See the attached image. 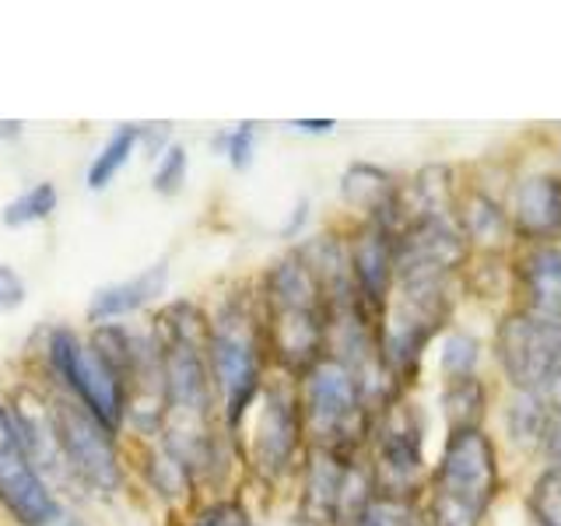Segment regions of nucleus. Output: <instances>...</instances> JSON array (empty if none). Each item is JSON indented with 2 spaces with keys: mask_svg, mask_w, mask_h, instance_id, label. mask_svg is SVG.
I'll list each match as a JSON object with an SVG mask.
<instances>
[{
  "mask_svg": "<svg viewBox=\"0 0 561 526\" xmlns=\"http://www.w3.org/2000/svg\"><path fill=\"white\" fill-rule=\"evenodd\" d=\"M207 323L204 312L190 302H175L158 316V351L165 368V397L175 418L169 432V453L186 467L207 460V414H210V373H207Z\"/></svg>",
  "mask_w": 561,
  "mask_h": 526,
  "instance_id": "obj_1",
  "label": "nucleus"
},
{
  "mask_svg": "<svg viewBox=\"0 0 561 526\" xmlns=\"http://www.w3.org/2000/svg\"><path fill=\"white\" fill-rule=\"evenodd\" d=\"M267 341L277 362L291 373H309L323 358L327 298L312 267L295 253L267 274Z\"/></svg>",
  "mask_w": 561,
  "mask_h": 526,
  "instance_id": "obj_2",
  "label": "nucleus"
},
{
  "mask_svg": "<svg viewBox=\"0 0 561 526\" xmlns=\"http://www.w3.org/2000/svg\"><path fill=\"white\" fill-rule=\"evenodd\" d=\"M207 362L210 379H215L225 403V421L236 428L260 393V327L242 298H228L210 323Z\"/></svg>",
  "mask_w": 561,
  "mask_h": 526,
  "instance_id": "obj_3",
  "label": "nucleus"
},
{
  "mask_svg": "<svg viewBox=\"0 0 561 526\" xmlns=\"http://www.w3.org/2000/svg\"><path fill=\"white\" fill-rule=\"evenodd\" d=\"M495 484L499 464L488 438L478 428L453 432L435 478V526H478Z\"/></svg>",
  "mask_w": 561,
  "mask_h": 526,
  "instance_id": "obj_4",
  "label": "nucleus"
},
{
  "mask_svg": "<svg viewBox=\"0 0 561 526\" xmlns=\"http://www.w3.org/2000/svg\"><path fill=\"white\" fill-rule=\"evenodd\" d=\"M499 358L523 393H534L551 414H561V323L530 312L508 316L499 330Z\"/></svg>",
  "mask_w": 561,
  "mask_h": 526,
  "instance_id": "obj_5",
  "label": "nucleus"
},
{
  "mask_svg": "<svg viewBox=\"0 0 561 526\" xmlns=\"http://www.w3.org/2000/svg\"><path fill=\"white\" fill-rule=\"evenodd\" d=\"M49 362L84 411H92L105 428L119 425L127 414V386L95 355V347H84L70 330H57L49 338Z\"/></svg>",
  "mask_w": 561,
  "mask_h": 526,
  "instance_id": "obj_6",
  "label": "nucleus"
},
{
  "mask_svg": "<svg viewBox=\"0 0 561 526\" xmlns=\"http://www.w3.org/2000/svg\"><path fill=\"white\" fill-rule=\"evenodd\" d=\"M306 414L320 449L341 453L362 432V393L337 358H320L306 373Z\"/></svg>",
  "mask_w": 561,
  "mask_h": 526,
  "instance_id": "obj_7",
  "label": "nucleus"
},
{
  "mask_svg": "<svg viewBox=\"0 0 561 526\" xmlns=\"http://www.w3.org/2000/svg\"><path fill=\"white\" fill-rule=\"evenodd\" d=\"M53 428H57V443L60 453L67 456L70 470L81 473V481L102 491V495H113L123 478L113 428H105L78 400L53 403Z\"/></svg>",
  "mask_w": 561,
  "mask_h": 526,
  "instance_id": "obj_8",
  "label": "nucleus"
},
{
  "mask_svg": "<svg viewBox=\"0 0 561 526\" xmlns=\"http://www.w3.org/2000/svg\"><path fill=\"white\" fill-rule=\"evenodd\" d=\"M0 502H4L14 519L25 526H43L60 513V505L53 502L43 473L35 470L28 446L18 428L14 411L0 408Z\"/></svg>",
  "mask_w": 561,
  "mask_h": 526,
  "instance_id": "obj_9",
  "label": "nucleus"
},
{
  "mask_svg": "<svg viewBox=\"0 0 561 526\" xmlns=\"http://www.w3.org/2000/svg\"><path fill=\"white\" fill-rule=\"evenodd\" d=\"M463 253L467 245L446 218H417L397 239V274L400 281H446Z\"/></svg>",
  "mask_w": 561,
  "mask_h": 526,
  "instance_id": "obj_10",
  "label": "nucleus"
},
{
  "mask_svg": "<svg viewBox=\"0 0 561 526\" xmlns=\"http://www.w3.org/2000/svg\"><path fill=\"white\" fill-rule=\"evenodd\" d=\"M421 470V421L414 403H390L379 425V473L382 495L408 502L414 495V478Z\"/></svg>",
  "mask_w": 561,
  "mask_h": 526,
  "instance_id": "obj_11",
  "label": "nucleus"
},
{
  "mask_svg": "<svg viewBox=\"0 0 561 526\" xmlns=\"http://www.w3.org/2000/svg\"><path fill=\"white\" fill-rule=\"evenodd\" d=\"M298 435H302L298 400L285 386H271V390L263 393L256 425H253V464L267 473V478L285 473L295 460Z\"/></svg>",
  "mask_w": 561,
  "mask_h": 526,
  "instance_id": "obj_12",
  "label": "nucleus"
},
{
  "mask_svg": "<svg viewBox=\"0 0 561 526\" xmlns=\"http://www.w3.org/2000/svg\"><path fill=\"white\" fill-rule=\"evenodd\" d=\"M351 277H355L358 298L365 306L382 309L386 291H390V277L397 271V239L390 228L373 225L351 245Z\"/></svg>",
  "mask_w": 561,
  "mask_h": 526,
  "instance_id": "obj_13",
  "label": "nucleus"
},
{
  "mask_svg": "<svg viewBox=\"0 0 561 526\" xmlns=\"http://www.w3.org/2000/svg\"><path fill=\"white\" fill-rule=\"evenodd\" d=\"M165 285H169V267H165V263H154V267L134 274L130 281L99 288L95 298H92V306H88V316H92L95 323L119 320V316H130L140 306L154 302V298L165 291Z\"/></svg>",
  "mask_w": 561,
  "mask_h": 526,
  "instance_id": "obj_14",
  "label": "nucleus"
},
{
  "mask_svg": "<svg viewBox=\"0 0 561 526\" xmlns=\"http://www.w3.org/2000/svg\"><path fill=\"white\" fill-rule=\"evenodd\" d=\"M341 197L351 207H358V210H365V215H373L376 225H382V228H390L393 215L400 210V193H397V183L390 180V172H382L376 165H365V162L351 165L344 172Z\"/></svg>",
  "mask_w": 561,
  "mask_h": 526,
  "instance_id": "obj_15",
  "label": "nucleus"
},
{
  "mask_svg": "<svg viewBox=\"0 0 561 526\" xmlns=\"http://www.w3.org/2000/svg\"><path fill=\"white\" fill-rule=\"evenodd\" d=\"M523 288L530 316L548 323H561V250L537 245L523 263Z\"/></svg>",
  "mask_w": 561,
  "mask_h": 526,
  "instance_id": "obj_16",
  "label": "nucleus"
},
{
  "mask_svg": "<svg viewBox=\"0 0 561 526\" xmlns=\"http://www.w3.org/2000/svg\"><path fill=\"white\" fill-rule=\"evenodd\" d=\"M516 225L526 236L548 239L561 232V180L558 175H534L516 193Z\"/></svg>",
  "mask_w": 561,
  "mask_h": 526,
  "instance_id": "obj_17",
  "label": "nucleus"
},
{
  "mask_svg": "<svg viewBox=\"0 0 561 526\" xmlns=\"http://www.w3.org/2000/svg\"><path fill=\"white\" fill-rule=\"evenodd\" d=\"M344 464L337 453L330 449H316L309 460V473H306V516L312 523H327L337 519V499H341V481H344Z\"/></svg>",
  "mask_w": 561,
  "mask_h": 526,
  "instance_id": "obj_18",
  "label": "nucleus"
},
{
  "mask_svg": "<svg viewBox=\"0 0 561 526\" xmlns=\"http://www.w3.org/2000/svg\"><path fill=\"white\" fill-rule=\"evenodd\" d=\"M443 408H446V421L453 432H470L478 428V421L484 414V390L473 376H460L446 386L443 393Z\"/></svg>",
  "mask_w": 561,
  "mask_h": 526,
  "instance_id": "obj_19",
  "label": "nucleus"
},
{
  "mask_svg": "<svg viewBox=\"0 0 561 526\" xmlns=\"http://www.w3.org/2000/svg\"><path fill=\"white\" fill-rule=\"evenodd\" d=\"M137 137H140V130L134 123H123V127L113 130V137L105 140V148L95 155V162L88 165V190H105L113 183V175L130 162Z\"/></svg>",
  "mask_w": 561,
  "mask_h": 526,
  "instance_id": "obj_20",
  "label": "nucleus"
},
{
  "mask_svg": "<svg viewBox=\"0 0 561 526\" xmlns=\"http://www.w3.org/2000/svg\"><path fill=\"white\" fill-rule=\"evenodd\" d=\"M53 210H57V186L35 183V186H28L22 193V197H14L4 207V225L22 228V225H32V221H46Z\"/></svg>",
  "mask_w": 561,
  "mask_h": 526,
  "instance_id": "obj_21",
  "label": "nucleus"
},
{
  "mask_svg": "<svg viewBox=\"0 0 561 526\" xmlns=\"http://www.w3.org/2000/svg\"><path fill=\"white\" fill-rule=\"evenodd\" d=\"M530 508L540 526H561V467L543 470L537 478L530 491Z\"/></svg>",
  "mask_w": 561,
  "mask_h": 526,
  "instance_id": "obj_22",
  "label": "nucleus"
},
{
  "mask_svg": "<svg viewBox=\"0 0 561 526\" xmlns=\"http://www.w3.org/2000/svg\"><path fill=\"white\" fill-rule=\"evenodd\" d=\"M548 408L534 397V393H523L519 400H513L508 408V428H513L516 438H543V428H548Z\"/></svg>",
  "mask_w": 561,
  "mask_h": 526,
  "instance_id": "obj_23",
  "label": "nucleus"
},
{
  "mask_svg": "<svg viewBox=\"0 0 561 526\" xmlns=\"http://www.w3.org/2000/svg\"><path fill=\"white\" fill-rule=\"evenodd\" d=\"M467 232L478 239V242H499L502 232H505V218L502 210L491 204L488 197H473L470 201V210H467Z\"/></svg>",
  "mask_w": 561,
  "mask_h": 526,
  "instance_id": "obj_24",
  "label": "nucleus"
},
{
  "mask_svg": "<svg viewBox=\"0 0 561 526\" xmlns=\"http://www.w3.org/2000/svg\"><path fill=\"white\" fill-rule=\"evenodd\" d=\"M186 148L183 145H169L165 148V155H162V162H158V169H154V190L158 193H175L183 183H186Z\"/></svg>",
  "mask_w": 561,
  "mask_h": 526,
  "instance_id": "obj_25",
  "label": "nucleus"
},
{
  "mask_svg": "<svg viewBox=\"0 0 561 526\" xmlns=\"http://www.w3.org/2000/svg\"><path fill=\"white\" fill-rule=\"evenodd\" d=\"M411 502H400V499H373L368 502V508L362 513L358 526H408L411 523Z\"/></svg>",
  "mask_w": 561,
  "mask_h": 526,
  "instance_id": "obj_26",
  "label": "nucleus"
},
{
  "mask_svg": "<svg viewBox=\"0 0 561 526\" xmlns=\"http://www.w3.org/2000/svg\"><path fill=\"white\" fill-rule=\"evenodd\" d=\"M473 362H478V344H473L470 338H449L443 344V368L449 373V379L470 376Z\"/></svg>",
  "mask_w": 561,
  "mask_h": 526,
  "instance_id": "obj_27",
  "label": "nucleus"
},
{
  "mask_svg": "<svg viewBox=\"0 0 561 526\" xmlns=\"http://www.w3.org/2000/svg\"><path fill=\"white\" fill-rule=\"evenodd\" d=\"M218 145H225L228 162H232L236 169H245V165L253 162V145H256L253 123H239L236 130H228L225 137H218Z\"/></svg>",
  "mask_w": 561,
  "mask_h": 526,
  "instance_id": "obj_28",
  "label": "nucleus"
},
{
  "mask_svg": "<svg viewBox=\"0 0 561 526\" xmlns=\"http://www.w3.org/2000/svg\"><path fill=\"white\" fill-rule=\"evenodd\" d=\"M193 526H253V519L239 502H210L197 513Z\"/></svg>",
  "mask_w": 561,
  "mask_h": 526,
  "instance_id": "obj_29",
  "label": "nucleus"
},
{
  "mask_svg": "<svg viewBox=\"0 0 561 526\" xmlns=\"http://www.w3.org/2000/svg\"><path fill=\"white\" fill-rule=\"evenodd\" d=\"M25 302V281L14 267L0 263V312H14Z\"/></svg>",
  "mask_w": 561,
  "mask_h": 526,
  "instance_id": "obj_30",
  "label": "nucleus"
},
{
  "mask_svg": "<svg viewBox=\"0 0 561 526\" xmlns=\"http://www.w3.org/2000/svg\"><path fill=\"white\" fill-rule=\"evenodd\" d=\"M543 449H548V456L554 460V467H561V414H551L548 418V428H543Z\"/></svg>",
  "mask_w": 561,
  "mask_h": 526,
  "instance_id": "obj_31",
  "label": "nucleus"
},
{
  "mask_svg": "<svg viewBox=\"0 0 561 526\" xmlns=\"http://www.w3.org/2000/svg\"><path fill=\"white\" fill-rule=\"evenodd\" d=\"M295 127H302V130H309V134H323V130H330L333 127V123L330 119H306V123H295Z\"/></svg>",
  "mask_w": 561,
  "mask_h": 526,
  "instance_id": "obj_32",
  "label": "nucleus"
},
{
  "mask_svg": "<svg viewBox=\"0 0 561 526\" xmlns=\"http://www.w3.org/2000/svg\"><path fill=\"white\" fill-rule=\"evenodd\" d=\"M43 526H84L78 516H67V513H57V516H53V519H46Z\"/></svg>",
  "mask_w": 561,
  "mask_h": 526,
  "instance_id": "obj_33",
  "label": "nucleus"
},
{
  "mask_svg": "<svg viewBox=\"0 0 561 526\" xmlns=\"http://www.w3.org/2000/svg\"><path fill=\"white\" fill-rule=\"evenodd\" d=\"M18 130H22V123H0V140H8V137H14Z\"/></svg>",
  "mask_w": 561,
  "mask_h": 526,
  "instance_id": "obj_34",
  "label": "nucleus"
},
{
  "mask_svg": "<svg viewBox=\"0 0 561 526\" xmlns=\"http://www.w3.org/2000/svg\"><path fill=\"white\" fill-rule=\"evenodd\" d=\"M408 526H432V523H428V519H417V516H411V523H408Z\"/></svg>",
  "mask_w": 561,
  "mask_h": 526,
  "instance_id": "obj_35",
  "label": "nucleus"
}]
</instances>
